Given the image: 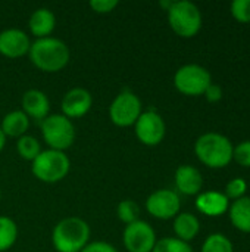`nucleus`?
<instances>
[{
	"label": "nucleus",
	"instance_id": "f257e3e1",
	"mask_svg": "<svg viewBox=\"0 0 250 252\" xmlns=\"http://www.w3.org/2000/svg\"><path fill=\"white\" fill-rule=\"evenodd\" d=\"M28 55L31 62L46 72H57L63 69L71 58L68 44L56 37L37 38L31 43Z\"/></svg>",
	"mask_w": 250,
	"mask_h": 252
},
{
	"label": "nucleus",
	"instance_id": "f03ea898",
	"mask_svg": "<svg viewBox=\"0 0 250 252\" xmlns=\"http://www.w3.org/2000/svg\"><path fill=\"white\" fill-rule=\"evenodd\" d=\"M90 239V226L80 217L62 219L53 229L52 242L57 252H81Z\"/></svg>",
	"mask_w": 250,
	"mask_h": 252
},
{
	"label": "nucleus",
	"instance_id": "7ed1b4c3",
	"mask_svg": "<svg viewBox=\"0 0 250 252\" xmlns=\"http://www.w3.org/2000/svg\"><path fill=\"white\" fill-rule=\"evenodd\" d=\"M234 146L220 133H205L194 143V154L209 168H224L233 159Z\"/></svg>",
	"mask_w": 250,
	"mask_h": 252
},
{
	"label": "nucleus",
	"instance_id": "20e7f679",
	"mask_svg": "<svg viewBox=\"0 0 250 252\" xmlns=\"http://www.w3.org/2000/svg\"><path fill=\"white\" fill-rule=\"evenodd\" d=\"M71 168L68 155L62 151L46 149L41 151L31 162V171L34 177L44 183H56L66 177Z\"/></svg>",
	"mask_w": 250,
	"mask_h": 252
},
{
	"label": "nucleus",
	"instance_id": "39448f33",
	"mask_svg": "<svg viewBox=\"0 0 250 252\" xmlns=\"http://www.w3.org/2000/svg\"><path fill=\"white\" fill-rule=\"evenodd\" d=\"M167 13L171 28L180 37L190 38L196 35L202 27V13L199 7L189 0L172 1Z\"/></svg>",
	"mask_w": 250,
	"mask_h": 252
},
{
	"label": "nucleus",
	"instance_id": "423d86ee",
	"mask_svg": "<svg viewBox=\"0 0 250 252\" xmlns=\"http://www.w3.org/2000/svg\"><path fill=\"white\" fill-rule=\"evenodd\" d=\"M41 134L50 149L63 152L71 148L75 140V127L72 120L65 115L52 114L41 121Z\"/></svg>",
	"mask_w": 250,
	"mask_h": 252
},
{
	"label": "nucleus",
	"instance_id": "0eeeda50",
	"mask_svg": "<svg viewBox=\"0 0 250 252\" xmlns=\"http://www.w3.org/2000/svg\"><path fill=\"white\" fill-rule=\"evenodd\" d=\"M212 84L209 71L197 63H187L177 69L174 75L175 89L186 96H200Z\"/></svg>",
	"mask_w": 250,
	"mask_h": 252
},
{
	"label": "nucleus",
	"instance_id": "6e6552de",
	"mask_svg": "<svg viewBox=\"0 0 250 252\" xmlns=\"http://www.w3.org/2000/svg\"><path fill=\"white\" fill-rule=\"evenodd\" d=\"M143 112L140 97L131 90L119 92L109 106V117L118 127L134 126Z\"/></svg>",
	"mask_w": 250,
	"mask_h": 252
},
{
	"label": "nucleus",
	"instance_id": "1a4fd4ad",
	"mask_svg": "<svg viewBox=\"0 0 250 252\" xmlns=\"http://www.w3.org/2000/svg\"><path fill=\"white\" fill-rule=\"evenodd\" d=\"M136 136L137 139L147 146H156L159 145L167 133V126L161 114H158L155 109L143 111L139 120L134 124Z\"/></svg>",
	"mask_w": 250,
	"mask_h": 252
},
{
	"label": "nucleus",
	"instance_id": "9d476101",
	"mask_svg": "<svg viewBox=\"0 0 250 252\" xmlns=\"http://www.w3.org/2000/svg\"><path fill=\"white\" fill-rule=\"evenodd\" d=\"M122 241L128 252H152L158 239L155 229L147 221L137 220L125 226Z\"/></svg>",
	"mask_w": 250,
	"mask_h": 252
},
{
	"label": "nucleus",
	"instance_id": "9b49d317",
	"mask_svg": "<svg viewBox=\"0 0 250 252\" xmlns=\"http://www.w3.org/2000/svg\"><path fill=\"white\" fill-rule=\"evenodd\" d=\"M180 196L171 189H159L146 199V210L150 216L159 220H168L180 213Z\"/></svg>",
	"mask_w": 250,
	"mask_h": 252
},
{
	"label": "nucleus",
	"instance_id": "f8f14e48",
	"mask_svg": "<svg viewBox=\"0 0 250 252\" xmlns=\"http://www.w3.org/2000/svg\"><path fill=\"white\" fill-rule=\"evenodd\" d=\"M93 105L91 93L84 87H72L68 90L60 102L62 115L66 118H81L84 117Z\"/></svg>",
	"mask_w": 250,
	"mask_h": 252
},
{
	"label": "nucleus",
	"instance_id": "ddd939ff",
	"mask_svg": "<svg viewBox=\"0 0 250 252\" xmlns=\"http://www.w3.org/2000/svg\"><path fill=\"white\" fill-rule=\"evenodd\" d=\"M31 41L25 31L6 28L0 31V53L6 58H21L29 52Z\"/></svg>",
	"mask_w": 250,
	"mask_h": 252
},
{
	"label": "nucleus",
	"instance_id": "4468645a",
	"mask_svg": "<svg viewBox=\"0 0 250 252\" xmlns=\"http://www.w3.org/2000/svg\"><path fill=\"white\" fill-rule=\"evenodd\" d=\"M21 106H22L21 111L25 112V115L28 118L43 121L49 115L50 100L44 92H41L38 89H29L22 94Z\"/></svg>",
	"mask_w": 250,
	"mask_h": 252
},
{
	"label": "nucleus",
	"instance_id": "2eb2a0df",
	"mask_svg": "<svg viewBox=\"0 0 250 252\" xmlns=\"http://www.w3.org/2000/svg\"><path fill=\"white\" fill-rule=\"evenodd\" d=\"M196 208L208 216V217H218L228 211L230 208V199L217 190H208L203 193H199L196 198Z\"/></svg>",
	"mask_w": 250,
	"mask_h": 252
},
{
	"label": "nucleus",
	"instance_id": "dca6fc26",
	"mask_svg": "<svg viewBox=\"0 0 250 252\" xmlns=\"http://www.w3.org/2000/svg\"><path fill=\"white\" fill-rule=\"evenodd\" d=\"M175 186L184 195H197L203 186L200 171L192 165H181L175 171Z\"/></svg>",
	"mask_w": 250,
	"mask_h": 252
},
{
	"label": "nucleus",
	"instance_id": "f3484780",
	"mask_svg": "<svg viewBox=\"0 0 250 252\" xmlns=\"http://www.w3.org/2000/svg\"><path fill=\"white\" fill-rule=\"evenodd\" d=\"M55 25H56V16L47 7H38V9H35L31 13L29 19H28L29 31L37 38L50 37V34L55 30Z\"/></svg>",
	"mask_w": 250,
	"mask_h": 252
},
{
	"label": "nucleus",
	"instance_id": "a211bd4d",
	"mask_svg": "<svg viewBox=\"0 0 250 252\" xmlns=\"http://www.w3.org/2000/svg\"><path fill=\"white\" fill-rule=\"evenodd\" d=\"M174 233L178 239L184 241V242H190L192 239H194L200 230V223L197 220V217L192 213H178L174 217Z\"/></svg>",
	"mask_w": 250,
	"mask_h": 252
},
{
	"label": "nucleus",
	"instance_id": "6ab92c4d",
	"mask_svg": "<svg viewBox=\"0 0 250 252\" xmlns=\"http://www.w3.org/2000/svg\"><path fill=\"white\" fill-rule=\"evenodd\" d=\"M29 127V118L22 111H10L7 112L1 120V131L7 137H21L27 134V130Z\"/></svg>",
	"mask_w": 250,
	"mask_h": 252
},
{
	"label": "nucleus",
	"instance_id": "aec40b11",
	"mask_svg": "<svg viewBox=\"0 0 250 252\" xmlns=\"http://www.w3.org/2000/svg\"><path fill=\"white\" fill-rule=\"evenodd\" d=\"M230 220L236 229L243 233H250V198L243 196L236 199L228 208Z\"/></svg>",
	"mask_w": 250,
	"mask_h": 252
},
{
	"label": "nucleus",
	"instance_id": "412c9836",
	"mask_svg": "<svg viewBox=\"0 0 250 252\" xmlns=\"http://www.w3.org/2000/svg\"><path fill=\"white\" fill-rule=\"evenodd\" d=\"M18 238L16 223L6 216H0V252L10 250Z\"/></svg>",
	"mask_w": 250,
	"mask_h": 252
},
{
	"label": "nucleus",
	"instance_id": "4be33fe9",
	"mask_svg": "<svg viewBox=\"0 0 250 252\" xmlns=\"http://www.w3.org/2000/svg\"><path fill=\"white\" fill-rule=\"evenodd\" d=\"M16 151H18V154H19L21 158L32 162L37 158V155L41 152V148H40L38 140L34 136L24 134L16 142Z\"/></svg>",
	"mask_w": 250,
	"mask_h": 252
},
{
	"label": "nucleus",
	"instance_id": "5701e85b",
	"mask_svg": "<svg viewBox=\"0 0 250 252\" xmlns=\"http://www.w3.org/2000/svg\"><path fill=\"white\" fill-rule=\"evenodd\" d=\"M202 252H234L231 241L222 233H212L203 242Z\"/></svg>",
	"mask_w": 250,
	"mask_h": 252
},
{
	"label": "nucleus",
	"instance_id": "b1692460",
	"mask_svg": "<svg viewBox=\"0 0 250 252\" xmlns=\"http://www.w3.org/2000/svg\"><path fill=\"white\" fill-rule=\"evenodd\" d=\"M116 216H118V219L122 223L131 224V223L140 220L139 219V216H140V207L133 199H124L116 207Z\"/></svg>",
	"mask_w": 250,
	"mask_h": 252
},
{
	"label": "nucleus",
	"instance_id": "393cba45",
	"mask_svg": "<svg viewBox=\"0 0 250 252\" xmlns=\"http://www.w3.org/2000/svg\"><path fill=\"white\" fill-rule=\"evenodd\" d=\"M152 252H193V248L178 238H164L156 241Z\"/></svg>",
	"mask_w": 250,
	"mask_h": 252
},
{
	"label": "nucleus",
	"instance_id": "a878e982",
	"mask_svg": "<svg viewBox=\"0 0 250 252\" xmlns=\"http://www.w3.org/2000/svg\"><path fill=\"white\" fill-rule=\"evenodd\" d=\"M246 190H248L246 180L237 177V179H233V180H230L227 183V186H225V196L228 199H234L236 201V199L243 198L245 193H246Z\"/></svg>",
	"mask_w": 250,
	"mask_h": 252
},
{
	"label": "nucleus",
	"instance_id": "bb28decb",
	"mask_svg": "<svg viewBox=\"0 0 250 252\" xmlns=\"http://www.w3.org/2000/svg\"><path fill=\"white\" fill-rule=\"evenodd\" d=\"M231 15L239 22H250V0H234L231 3Z\"/></svg>",
	"mask_w": 250,
	"mask_h": 252
},
{
	"label": "nucleus",
	"instance_id": "cd10ccee",
	"mask_svg": "<svg viewBox=\"0 0 250 252\" xmlns=\"http://www.w3.org/2000/svg\"><path fill=\"white\" fill-rule=\"evenodd\" d=\"M233 159H236L242 167L250 168V140H245L234 148Z\"/></svg>",
	"mask_w": 250,
	"mask_h": 252
},
{
	"label": "nucleus",
	"instance_id": "c85d7f7f",
	"mask_svg": "<svg viewBox=\"0 0 250 252\" xmlns=\"http://www.w3.org/2000/svg\"><path fill=\"white\" fill-rule=\"evenodd\" d=\"M118 6V0H90V7L97 13H109Z\"/></svg>",
	"mask_w": 250,
	"mask_h": 252
},
{
	"label": "nucleus",
	"instance_id": "c756f323",
	"mask_svg": "<svg viewBox=\"0 0 250 252\" xmlns=\"http://www.w3.org/2000/svg\"><path fill=\"white\" fill-rule=\"evenodd\" d=\"M81 252H118L116 248L112 244L103 242V241H96V242H90L85 245V248Z\"/></svg>",
	"mask_w": 250,
	"mask_h": 252
},
{
	"label": "nucleus",
	"instance_id": "7c9ffc66",
	"mask_svg": "<svg viewBox=\"0 0 250 252\" xmlns=\"http://www.w3.org/2000/svg\"><path fill=\"white\" fill-rule=\"evenodd\" d=\"M203 94L208 99V102H212L214 103V102L221 100V97H222V89L218 84H211Z\"/></svg>",
	"mask_w": 250,
	"mask_h": 252
},
{
	"label": "nucleus",
	"instance_id": "2f4dec72",
	"mask_svg": "<svg viewBox=\"0 0 250 252\" xmlns=\"http://www.w3.org/2000/svg\"><path fill=\"white\" fill-rule=\"evenodd\" d=\"M4 145H6V136H4V133L1 131V128H0V152L3 151Z\"/></svg>",
	"mask_w": 250,
	"mask_h": 252
},
{
	"label": "nucleus",
	"instance_id": "473e14b6",
	"mask_svg": "<svg viewBox=\"0 0 250 252\" xmlns=\"http://www.w3.org/2000/svg\"><path fill=\"white\" fill-rule=\"evenodd\" d=\"M165 10H168L169 7H171V4H172V0H161V3H159Z\"/></svg>",
	"mask_w": 250,
	"mask_h": 252
},
{
	"label": "nucleus",
	"instance_id": "72a5a7b5",
	"mask_svg": "<svg viewBox=\"0 0 250 252\" xmlns=\"http://www.w3.org/2000/svg\"><path fill=\"white\" fill-rule=\"evenodd\" d=\"M0 198H1V190H0Z\"/></svg>",
	"mask_w": 250,
	"mask_h": 252
}]
</instances>
